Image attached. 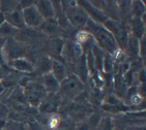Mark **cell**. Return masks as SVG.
<instances>
[{
    "instance_id": "obj_14",
    "label": "cell",
    "mask_w": 146,
    "mask_h": 130,
    "mask_svg": "<svg viewBox=\"0 0 146 130\" xmlns=\"http://www.w3.org/2000/svg\"><path fill=\"white\" fill-rule=\"evenodd\" d=\"M3 18H4V22H6L11 26H13L17 30H21V29L26 27L24 19H23L22 9H18L14 11L7 12V14H3Z\"/></svg>"
},
{
    "instance_id": "obj_22",
    "label": "cell",
    "mask_w": 146,
    "mask_h": 130,
    "mask_svg": "<svg viewBox=\"0 0 146 130\" xmlns=\"http://www.w3.org/2000/svg\"><path fill=\"white\" fill-rule=\"evenodd\" d=\"M17 31V29H15L13 26L7 24L6 22H3L0 25V38L3 40H6L9 38H13Z\"/></svg>"
},
{
    "instance_id": "obj_5",
    "label": "cell",
    "mask_w": 146,
    "mask_h": 130,
    "mask_svg": "<svg viewBox=\"0 0 146 130\" xmlns=\"http://www.w3.org/2000/svg\"><path fill=\"white\" fill-rule=\"evenodd\" d=\"M84 51L81 45L72 39H64V45L62 49L61 60L66 66V69L73 66L75 63L84 55Z\"/></svg>"
},
{
    "instance_id": "obj_24",
    "label": "cell",
    "mask_w": 146,
    "mask_h": 130,
    "mask_svg": "<svg viewBox=\"0 0 146 130\" xmlns=\"http://www.w3.org/2000/svg\"><path fill=\"white\" fill-rule=\"evenodd\" d=\"M113 68H114V60L111 54L106 53L103 62V72L104 74H112Z\"/></svg>"
},
{
    "instance_id": "obj_16",
    "label": "cell",
    "mask_w": 146,
    "mask_h": 130,
    "mask_svg": "<svg viewBox=\"0 0 146 130\" xmlns=\"http://www.w3.org/2000/svg\"><path fill=\"white\" fill-rule=\"evenodd\" d=\"M40 84L44 86L48 94H57L59 92V88H60V83L57 81L52 74H47L45 76H42L39 77H36Z\"/></svg>"
},
{
    "instance_id": "obj_20",
    "label": "cell",
    "mask_w": 146,
    "mask_h": 130,
    "mask_svg": "<svg viewBox=\"0 0 146 130\" xmlns=\"http://www.w3.org/2000/svg\"><path fill=\"white\" fill-rule=\"evenodd\" d=\"M145 4L143 1H132L131 7V16L137 18L145 17Z\"/></svg>"
},
{
    "instance_id": "obj_7",
    "label": "cell",
    "mask_w": 146,
    "mask_h": 130,
    "mask_svg": "<svg viewBox=\"0 0 146 130\" xmlns=\"http://www.w3.org/2000/svg\"><path fill=\"white\" fill-rule=\"evenodd\" d=\"M63 45H64V39L61 37L50 38L46 41V43L42 47V54L48 56L52 60H58L62 62L61 53Z\"/></svg>"
},
{
    "instance_id": "obj_21",
    "label": "cell",
    "mask_w": 146,
    "mask_h": 130,
    "mask_svg": "<svg viewBox=\"0 0 146 130\" xmlns=\"http://www.w3.org/2000/svg\"><path fill=\"white\" fill-rule=\"evenodd\" d=\"M19 7V1L18 0H3L0 1V14H7L11 11H14Z\"/></svg>"
},
{
    "instance_id": "obj_2",
    "label": "cell",
    "mask_w": 146,
    "mask_h": 130,
    "mask_svg": "<svg viewBox=\"0 0 146 130\" xmlns=\"http://www.w3.org/2000/svg\"><path fill=\"white\" fill-rule=\"evenodd\" d=\"M62 9L64 11L66 20L74 29H84L87 21L89 20L86 11L79 5L77 1H61Z\"/></svg>"
},
{
    "instance_id": "obj_17",
    "label": "cell",
    "mask_w": 146,
    "mask_h": 130,
    "mask_svg": "<svg viewBox=\"0 0 146 130\" xmlns=\"http://www.w3.org/2000/svg\"><path fill=\"white\" fill-rule=\"evenodd\" d=\"M139 41L140 40L129 33L127 47H125V50H124V53L127 55V59L129 58V59L134 60L140 58L139 57Z\"/></svg>"
},
{
    "instance_id": "obj_13",
    "label": "cell",
    "mask_w": 146,
    "mask_h": 130,
    "mask_svg": "<svg viewBox=\"0 0 146 130\" xmlns=\"http://www.w3.org/2000/svg\"><path fill=\"white\" fill-rule=\"evenodd\" d=\"M144 18L132 17L127 22L129 28V33L139 40L145 36V20H144Z\"/></svg>"
},
{
    "instance_id": "obj_9",
    "label": "cell",
    "mask_w": 146,
    "mask_h": 130,
    "mask_svg": "<svg viewBox=\"0 0 146 130\" xmlns=\"http://www.w3.org/2000/svg\"><path fill=\"white\" fill-rule=\"evenodd\" d=\"M34 3L32 5L22 9V14L24 22H25V25L26 27H29V28H38L39 25L44 21V19L38 12Z\"/></svg>"
},
{
    "instance_id": "obj_28",
    "label": "cell",
    "mask_w": 146,
    "mask_h": 130,
    "mask_svg": "<svg viewBox=\"0 0 146 130\" xmlns=\"http://www.w3.org/2000/svg\"><path fill=\"white\" fill-rule=\"evenodd\" d=\"M4 91H5V88L3 87L2 83L0 82V96H1V95H2V94H3V92H4Z\"/></svg>"
},
{
    "instance_id": "obj_3",
    "label": "cell",
    "mask_w": 146,
    "mask_h": 130,
    "mask_svg": "<svg viewBox=\"0 0 146 130\" xmlns=\"http://www.w3.org/2000/svg\"><path fill=\"white\" fill-rule=\"evenodd\" d=\"M84 84L78 76L73 74H68L66 77L60 83L58 94L61 97L62 101L70 102L84 93Z\"/></svg>"
},
{
    "instance_id": "obj_15",
    "label": "cell",
    "mask_w": 146,
    "mask_h": 130,
    "mask_svg": "<svg viewBox=\"0 0 146 130\" xmlns=\"http://www.w3.org/2000/svg\"><path fill=\"white\" fill-rule=\"evenodd\" d=\"M73 40L74 41H76L79 45H81L82 49H83V51H84V53L92 48L93 45H96L92 36H91V34L88 33L85 29L77 30Z\"/></svg>"
},
{
    "instance_id": "obj_6",
    "label": "cell",
    "mask_w": 146,
    "mask_h": 130,
    "mask_svg": "<svg viewBox=\"0 0 146 130\" xmlns=\"http://www.w3.org/2000/svg\"><path fill=\"white\" fill-rule=\"evenodd\" d=\"M1 54L4 63L7 64L13 60L26 57V48L14 38H9L3 45Z\"/></svg>"
},
{
    "instance_id": "obj_1",
    "label": "cell",
    "mask_w": 146,
    "mask_h": 130,
    "mask_svg": "<svg viewBox=\"0 0 146 130\" xmlns=\"http://www.w3.org/2000/svg\"><path fill=\"white\" fill-rule=\"evenodd\" d=\"M84 29L88 33L91 34L96 45L100 47L102 50H104L106 53L112 55L118 49L113 35L103 25H100L89 19Z\"/></svg>"
},
{
    "instance_id": "obj_8",
    "label": "cell",
    "mask_w": 146,
    "mask_h": 130,
    "mask_svg": "<svg viewBox=\"0 0 146 130\" xmlns=\"http://www.w3.org/2000/svg\"><path fill=\"white\" fill-rule=\"evenodd\" d=\"M62 99L58 93L57 94H47V96L42 101L37 108L38 114L42 115H51L56 114L59 110V108L61 105Z\"/></svg>"
},
{
    "instance_id": "obj_11",
    "label": "cell",
    "mask_w": 146,
    "mask_h": 130,
    "mask_svg": "<svg viewBox=\"0 0 146 130\" xmlns=\"http://www.w3.org/2000/svg\"><path fill=\"white\" fill-rule=\"evenodd\" d=\"M7 66L11 68V70L16 71V72H20V74H32L34 71V64L33 62H31V60L23 57V58H19V59L13 60L11 62L7 63Z\"/></svg>"
},
{
    "instance_id": "obj_12",
    "label": "cell",
    "mask_w": 146,
    "mask_h": 130,
    "mask_svg": "<svg viewBox=\"0 0 146 130\" xmlns=\"http://www.w3.org/2000/svg\"><path fill=\"white\" fill-rule=\"evenodd\" d=\"M78 4L81 6L82 9L86 11V14H88L90 20H92L93 22L98 23L100 25H103L106 21L108 20V18L106 17V14L103 12L102 11H98V9L93 7L90 4L89 1H77Z\"/></svg>"
},
{
    "instance_id": "obj_26",
    "label": "cell",
    "mask_w": 146,
    "mask_h": 130,
    "mask_svg": "<svg viewBox=\"0 0 146 130\" xmlns=\"http://www.w3.org/2000/svg\"><path fill=\"white\" fill-rule=\"evenodd\" d=\"M9 108L6 105V103L0 102V120L6 121L7 117H9Z\"/></svg>"
},
{
    "instance_id": "obj_27",
    "label": "cell",
    "mask_w": 146,
    "mask_h": 130,
    "mask_svg": "<svg viewBox=\"0 0 146 130\" xmlns=\"http://www.w3.org/2000/svg\"><path fill=\"white\" fill-rule=\"evenodd\" d=\"M124 130H146L145 125H132L123 128Z\"/></svg>"
},
{
    "instance_id": "obj_18",
    "label": "cell",
    "mask_w": 146,
    "mask_h": 130,
    "mask_svg": "<svg viewBox=\"0 0 146 130\" xmlns=\"http://www.w3.org/2000/svg\"><path fill=\"white\" fill-rule=\"evenodd\" d=\"M51 74L59 83H61L68 76V69L64 63L58 60H52V65H51Z\"/></svg>"
},
{
    "instance_id": "obj_23",
    "label": "cell",
    "mask_w": 146,
    "mask_h": 130,
    "mask_svg": "<svg viewBox=\"0 0 146 130\" xmlns=\"http://www.w3.org/2000/svg\"><path fill=\"white\" fill-rule=\"evenodd\" d=\"M113 129H114V124H113L112 118L104 117V118H101L98 126H96L94 130H113Z\"/></svg>"
},
{
    "instance_id": "obj_19",
    "label": "cell",
    "mask_w": 146,
    "mask_h": 130,
    "mask_svg": "<svg viewBox=\"0 0 146 130\" xmlns=\"http://www.w3.org/2000/svg\"><path fill=\"white\" fill-rule=\"evenodd\" d=\"M34 4H35L37 11H38V12L40 14L44 20L54 18V9L53 5H52V1L39 0V1H35Z\"/></svg>"
},
{
    "instance_id": "obj_4",
    "label": "cell",
    "mask_w": 146,
    "mask_h": 130,
    "mask_svg": "<svg viewBox=\"0 0 146 130\" xmlns=\"http://www.w3.org/2000/svg\"><path fill=\"white\" fill-rule=\"evenodd\" d=\"M22 89L27 103L34 108H38L48 94L44 86L36 79H30V81Z\"/></svg>"
},
{
    "instance_id": "obj_25",
    "label": "cell",
    "mask_w": 146,
    "mask_h": 130,
    "mask_svg": "<svg viewBox=\"0 0 146 130\" xmlns=\"http://www.w3.org/2000/svg\"><path fill=\"white\" fill-rule=\"evenodd\" d=\"M4 130H25V123L14 120H6L4 124Z\"/></svg>"
},
{
    "instance_id": "obj_10",
    "label": "cell",
    "mask_w": 146,
    "mask_h": 130,
    "mask_svg": "<svg viewBox=\"0 0 146 130\" xmlns=\"http://www.w3.org/2000/svg\"><path fill=\"white\" fill-rule=\"evenodd\" d=\"M37 29L42 33L45 34L46 36L48 37V39L61 37V29L59 27V24L55 18H50V19L44 20Z\"/></svg>"
}]
</instances>
